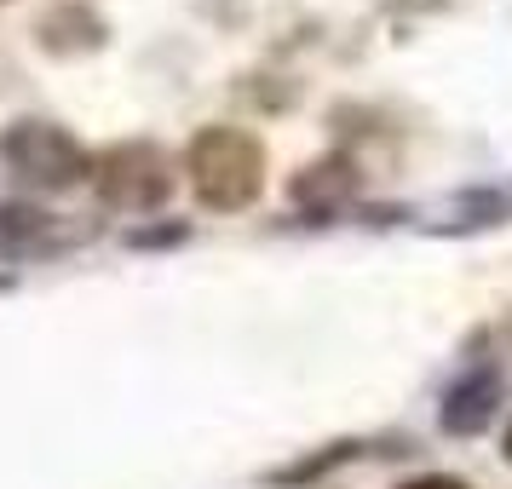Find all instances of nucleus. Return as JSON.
Returning <instances> with one entry per match:
<instances>
[{"label":"nucleus","instance_id":"nucleus-1","mask_svg":"<svg viewBox=\"0 0 512 489\" xmlns=\"http://www.w3.org/2000/svg\"><path fill=\"white\" fill-rule=\"evenodd\" d=\"M185 179L202 208L236 213L265 190V150L236 127H202L185 150Z\"/></svg>","mask_w":512,"mask_h":489},{"label":"nucleus","instance_id":"nucleus-2","mask_svg":"<svg viewBox=\"0 0 512 489\" xmlns=\"http://www.w3.org/2000/svg\"><path fill=\"white\" fill-rule=\"evenodd\" d=\"M0 156H6V167L18 179H29V185H41V190H70L93 173L87 150L64 127H52V121H18V127H6Z\"/></svg>","mask_w":512,"mask_h":489},{"label":"nucleus","instance_id":"nucleus-3","mask_svg":"<svg viewBox=\"0 0 512 489\" xmlns=\"http://www.w3.org/2000/svg\"><path fill=\"white\" fill-rule=\"evenodd\" d=\"M93 185L110 208L144 213V208H156V202L173 196V167L150 144H116V150H104L93 162Z\"/></svg>","mask_w":512,"mask_h":489},{"label":"nucleus","instance_id":"nucleus-4","mask_svg":"<svg viewBox=\"0 0 512 489\" xmlns=\"http://www.w3.org/2000/svg\"><path fill=\"white\" fill-rule=\"evenodd\" d=\"M495 403H501V374L495 369H478L455 380L449 397H443V432H455V438H472V432H484L489 420H495Z\"/></svg>","mask_w":512,"mask_h":489},{"label":"nucleus","instance_id":"nucleus-5","mask_svg":"<svg viewBox=\"0 0 512 489\" xmlns=\"http://www.w3.org/2000/svg\"><path fill=\"white\" fill-rule=\"evenodd\" d=\"M351 185H357L351 162L328 156V162H311L300 179H294V196H300V202H317V208H328V202H334V196H346Z\"/></svg>","mask_w":512,"mask_h":489},{"label":"nucleus","instance_id":"nucleus-6","mask_svg":"<svg viewBox=\"0 0 512 489\" xmlns=\"http://www.w3.org/2000/svg\"><path fill=\"white\" fill-rule=\"evenodd\" d=\"M397 489H466L461 478H443V472H426V478H409V484H397Z\"/></svg>","mask_w":512,"mask_h":489},{"label":"nucleus","instance_id":"nucleus-7","mask_svg":"<svg viewBox=\"0 0 512 489\" xmlns=\"http://www.w3.org/2000/svg\"><path fill=\"white\" fill-rule=\"evenodd\" d=\"M507 455H512V426H507Z\"/></svg>","mask_w":512,"mask_h":489}]
</instances>
